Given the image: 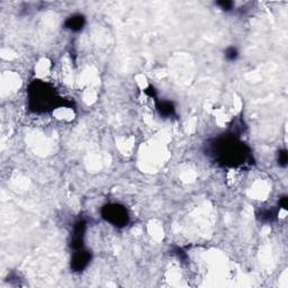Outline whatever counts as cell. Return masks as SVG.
Here are the masks:
<instances>
[{
    "label": "cell",
    "mask_w": 288,
    "mask_h": 288,
    "mask_svg": "<svg viewBox=\"0 0 288 288\" xmlns=\"http://www.w3.org/2000/svg\"><path fill=\"white\" fill-rule=\"evenodd\" d=\"M205 154L214 164L224 168H247L255 164L250 146L234 133L211 139L205 144Z\"/></svg>",
    "instance_id": "6da1fadb"
},
{
    "label": "cell",
    "mask_w": 288,
    "mask_h": 288,
    "mask_svg": "<svg viewBox=\"0 0 288 288\" xmlns=\"http://www.w3.org/2000/svg\"><path fill=\"white\" fill-rule=\"evenodd\" d=\"M27 106L32 113L47 114L60 107H71L72 103L63 98L51 83L34 80L27 89Z\"/></svg>",
    "instance_id": "7a4b0ae2"
},
{
    "label": "cell",
    "mask_w": 288,
    "mask_h": 288,
    "mask_svg": "<svg viewBox=\"0 0 288 288\" xmlns=\"http://www.w3.org/2000/svg\"><path fill=\"white\" fill-rule=\"evenodd\" d=\"M100 215L104 221L119 229L125 227L130 223V214L127 208L120 203L105 204L100 210Z\"/></svg>",
    "instance_id": "3957f363"
},
{
    "label": "cell",
    "mask_w": 288,
    "mask_h": 288,
    "mask_svg": "<svg viewBox=\"0 0 288 288\" xmlns=\"http://www.w3.org/2000/svg\"><path fill=\"white\" fill-rule=\"evenodd\" d=\"M87 231V222L86 219L80 218L74 223L73 230H72V238H71V243L70 247L73 249L74 251L81 250L83 247V239H85V233Z\"/></svg>",
    "instance_id": "277c9868"
},
{
    "label": "cell",
    "mask_w": 288,
    "mask_h": 288,
    "mask_svg": "<svg viewBox=\"0 0 288 288\" xmlns=\"http://www.w3.org/2000/svg\"><path fill=\"white\" fill-rule=\"evenodd\" d=\"M93 255L88 250H85V248L78 251H74L73 256L71 259V269L74 272H81L89 266L90 261H92Z\"/></svg>",
    "instance_id": "5b68a950"
},
{
    "label": "cell",
    "mask_w": 288,
    "mask_h": 288,
    "mask_svg": "<svg viewBox=\"0 0 288 288\" xmlns=\"http://www.w3.org/2000/svg\"><path fill=\"white\" fill-rule=\"evenodd\" d=\"M86 25V17L82 14H73L67 18L63 23V27L73 33H78L83 29Z\"/></svg>",
    "instance_id": "8992f818"
},
{
    "label": "cell",
    "mask_w": 288,
    "mask_h": 288,
    "mask_svg": "<svg viewBox=\"0 0 288 288\" xmlns=\"http://www.w3.org/2000/svg\"><path fill=\"white\" fill-rule=\"evenodd\" d=\"M157 111L161 117L165 119H171L177 116L176 106L170 100H158L157 99Z\"/></svg>",
    "instance_id": "52a82bcc"
},
{
    "label": "cell",
    "mask_w": 288,
    "mask_h": 288,
    "mask_svg": "<svg viewBox=\"0 0 288 288\" xmlns=\"http://www.w3.org/2000/svg\"><path fill=\"white\" fill-rule=\"evenodd\" d=\"M278 212L277 210H274V208H264V210H259L257 212V218L258 221L261 223H266V224H270V223H274L276 219H277Z\"/></svg>",
    "instance_id": "ba28073f"
},
{
    "label": "cell",
    "mask_w": 288,
    "mask_h": 288,
    "mask_svg": "<svg viewBox=\"0 0 288 288\" xmlns=\"http://www.w3.org/2000/svg\"><path fill=\"white\" fill-rule=\"evenodd\" d=\"M277 162L279 167H282V168H286L288 165V152L286 149H282L278 151Z\"/></svg>",
    "instance_id": "9c48e42d"
},
{
    "label": "cell",
    "mask_w": 288,
    "mask_h": 288,
    "mask_svg": "<svg viewBox=\"0 0 288 288\" xmlns=\"http://www.w3.org/2000/svg\"><path fill=\"white\" fill-rule=\"evenodd\" d=\"M239 54H240V53H239L238 48H234V47L227 48L224 52L225 59L227 60V61H231V62L236 61V60L239 58Z\"/></svg>",
    "instance_id": "30bf717a"
},
{
    "label": "cell",
    "mask_w": 288,
    "mask_h": 288,
    "mask_svg": "<svg viewBox=\"0 0 288 288\" xmlns=\"http://www.w3.org/2000/svg\"><path fill=\"white\" fill-rule=\"evenodd\" d=\"M216 5H217L222 10L230 11L232 10L234 3L232 1H229V0H221V1H216Z\"/></svg>",
    "instance_id": "8fae6325"
},
{
    "label": "cell",
    "mask_w": 288,
    "mask_h": 288,
    "mask_svg": "<svg viewBox=\"0 0 288 288\" xmlns=\"http://www.w3.org/2000/svg\"><path fill=\"white\" fill-rule=\"evenodd\" d=\"M278 206H279V210L282 208V210H285L287 211V206H288V197L286 195L282 196L278 200Z\"/></svg>",
    "instance_id": "7c38bea8"
},
{
    "label": "cell",
    "mask_w": 288,
    "mask_h": 288,
    "mask_svg": "<svg viewBox=\"0 0 288 288\" xmlns=\"http://www.w3.org/2000/svg\"><path fill=\"white\" fill-rule=\"evenodd\" d=\"M144 93H145V94H146L147 96H149V97L153 98V99L157 100V92H155L154 87H152V86L147 87V88H146L145 90H144Z\"/></svg>",
    "instance_id": "4fadbf2b"
}]
</instances>
